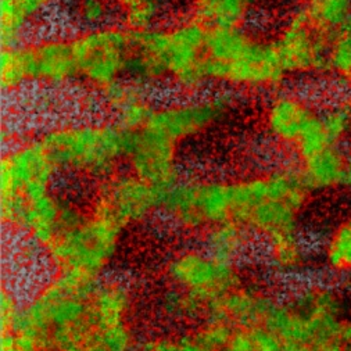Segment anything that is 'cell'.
<instances>
[{"label": "cell", "instance_id": "6da1fadb", "mask_svg": "<svg viewBox=\"0 0 351 351\" xmlns=\"http://www.w3.org/2000/svg\"><path fill=\"white\" fill-rule=\"evenodd\" d=\"M132 34L128 78L147 89L168 85L185 96L211 85L207 67L208 28L189 17Z\"/></svg>", "mask_w": 351, "mask_h": 351}, {"label": "cell", "instance_id": "7a4b0ae2", "mask_svg": "<svg viewBox=\"0 0 351 351\" xmlns=\"http://www.w3.org/2000/svg\"><path fill=\"white\" fill-rule=\"evenodd\" d=\"M211 85L246 92H278L289 78L272 39L242 28H208Z\"/></svg>", "mask_w": 351, "mask_h": 351}, {"label": "cell", "instance_id": "3957f363", "mask_svg": "<svg viewBox=\"0 0 351 351\" xmlns=\"http://www.w3.org/2000/svg\"><path fill=\"white\" fill-rule=\"evenodd\" d=\"M39 139L56 167L96 173L127 157L131 134L110 120L71 121L47 128Z\"/></svg>", "mask_w": 351, "mask_h": 351}, {"label": "cell", "instance_id": "277c9868", "mask_svg": "<svg viewBox=\"0 0 351 351\" xmlns=\"http://www.w3.org/2000/svg\"><path fill=\"white\" fill-rule=\"evenodd\" d=\"M70 36L80 84L101 96L128 80L132 34L123 24L78 29Z\"/></svg>", "mask_w": 351, "mask_h": 351}, {"label": "cell", "instance_id": "5b68a950", "mask_svg": "<svg viewBox=\"0 0 351 351\" xmlns=\"http://www.w3.org/2000/svg\"><path fill=\"white\" fill-rule=\"evenodd\" d=\"M272 42L287 77H328L330 38L314 27L300 9L283 21Z\"/></svg>", "mask_w": 351, "mask_h": 351}, {"label": "cell", "instance_id": "8992f818", "mask_svg": "<svg viewBox=\"0 0 351 351\" xmlns=\"http://www.w3.org/2000/svg\"><path fill=\"white\" fill-rule=\"evenodd\" d=\"M226 111V104L217 97L186 96L156 104L145 128L178 145L211 130Z\"/></svg>", "mask_w": 351, "mask_h": 351}, {"label": "cell", "instance_id": "52a82bcc", "mask_svg": "<svg viewBox=\"0 0 351 351\" xmlns=\"http://www.w3.org/2000/svg\"><path fill=\"white\" fill-rule=\"evenodd\" d=\"M319 114L321 108L304 95L278 90L265 103L263 127L275 143L295 152Z\"/></svg>", "mask_w": 351, "mask_h": 351}, {"label": "cell", "instance_id": "ba28073f", "mask_svg": "<svg viewBox=\"0 0 351 351\" xmlns=\"http://www.w3.org/2000/svg\"><path fill=\"white\" fill-rule=\"evenodd\" d=\"M35 85L63 89L78 82L70 35L47 34L31 39Z\"/></svg>", "mask_w": 351, "mask_h": 351}, {"label": "cell", "instance_id": "9c48e42d", "mask_svg": "<svg viewBox=\"0 0 351 351\" xmlns=\"http://www.w3.org/2000/svg\"><path fill=\"white\" fill-rule=\"evenodd\" d=\"M175 149L171 141L143 128L131 134L127 158L136 177L162 191L172 180Z\"/></svg>", "mask_w": 351, "mask_h": 351}, {"label": "cell", "instance_id": "30bf717a", "mask_svg": "<svg viewBox=\"0 0 351 351\" xmlns=\"http://www.w3.org/2000/svg\"><path fill=\"white\" fill-rule=\"evenodd\" d=\"M108 120L134 134L146 127L157 103L150 99V89L127 80L100 96Z\"/></svg>", "mask_w": 351, "mask_h": 351}, {"label": "cell", "instance_id": "8fae6325", "mask_svg": "<svg viewBox=\"0 0 351 351\" xmlns=\"http://www.w3.org/2000/svg\"><path fill=\"white\" fill-rule=\"evenodd\" d=\"M346 153L347 149L343 145H332L299 161V172L311 192L344 186Z\"/></svg>", "mask_w": 351, "mask_h": 351}, {"label": "cell", "instance_id": "7c38bea8", "mask_svg": "<svg viewBox=\"0 0 351 351\" xmlns=\"http://www.w3.org/2000/svg\"><path fill=\"white\" fill-rule=\"evenodd\" d=\"M35 85L31 39L0 50V88L3 95H17Z\"/></svg>", "mask_w": 351, "mask_h": 351}, {"label": "cell", "instance_id": "4fadbf2b", "mask_svg": "<svg viewBox=\"0 0 351 351\" xmlns=\"http://www.w3.org/2000/svg\"><path fill=\"white\" fill-rule=\"evenodd\" d=\"M254 0H189L192 16L207 28L246 27Z\"/></svg>", "mask_w": 351, "mask_h": 351}, {"label": "cell", "instance_id": "5bb4252c", "mask_svg": "<svg viewBox=\"0 0 351 351\" xmlns=\"http://www.w3.org/2000/svg\"><path fill=\"white\" fill-rule=\"evenodd\" d=\"M298 9L329 38L351 28V0H302Z\"/></svg>", "mask_w": 351, "mask_h": 351}, {"label": "cell", "instance_id": "9a60e30c", "mask_svg": "<svg viewBox=\"0 0 351 351\" xmlns=\"http://www.w3.org/2000/svg\"><path fill=\"white\" fill-rule=\"evenodd\" d=\"M324 263L337 276L351 275V214L330 232L324 246Z\"/></svg>", "mask_w": 351, "mask_h": 351}, {"label": "cell", "instance_id": "2e32d148", "mask_svg": "<svg viewBox=\"0 0 351 351\" xmlns=\"http://www.w3.org/2000/svg\"><path fill=\"white\" fill-rule=\"evenodd\" d=\"M70 16L78 29H92L112 24L119 9L112 0H71Z\"/></svg>", "mask_w": 351, "mask_h": 351}, {"label": "cell", "instance_id": "e0dca14e", "mask_svg": "<svg viewBox=\"0 0 351 351\" xmlns=\"http://www.w3.org/2000/svg\"><path fill=\"white\" fill-rule=\"evenodd\" d=\"M328 77L344 88L351 84V28L330 38L328 50Z\"/></svg>", "mask_w": 351, "mask_h": 351}, {"label": "cell", "instance_id": "ac0fdd59", "mask_svg": "<svg viewBox=\"0 0 351 351\" xmlns=\"http://www.w3.org/2000/svg\"><path fill=\"white\" fill-rule=\"evenodd\" d=\"M324 128L336 145H343L351 134V110L341 101L321 110Z\"/></svg>", "mask_w": 351, "mask_h": 351}, {"label": "cell", "instance_id": "d6986e66", "mask_svg": "<svg viewBox=\"0 0 351 351\" xmlns=\"http://www.w3.org/2000/svg\"><path fill=\"white\" fill-rule=\"evenodd\" d=\"M337 340L346 351H351V318L343 321Z\"/></svg>", "mask_w": 351, "mask_h": 351}, {"label": "cell", "instance_id": "ffe728a7", "mask_svg": "<svg viewBox=\"0 0 351 351\" xmlns=\"http://www.w3.org/2000/svg\"><path fill=\"white\" fill-rule=\"evenodd\" d=\"M114 5L117 6V9H119V13H124L132 8H135L136 5L142 3L143 0H112Z\"/></svg>", "mask_w": 351, "mask_h": 351}, {"label": "cell", "instance_id": "44dd1931", "mask_svg": "<svg viewBox=\"0 0 351 351\" xmlns=\"http://www.w3.org/2000/svg\"><path fill=\"white\" fill-rule=\"evenodd\" d=\"M344 186L351 189V147L347 149V153H346V178H344Z\"/></svg>", "mask_w": 351, "mask_h": 351}, {"label": "cell", "instance_id": "7402d4cb", "mask_svg": "<svg viewBox=\"0 0 351 351\" xmlns=\"http://www.w3.org/2000/svg\"><path fill=\"white\" fill-rule=\"evenodd\" d=\"M343 103L351 110V84L344 88V96H343Z\"/></svg>", "mask_w": 351, "mask_h": 351}, {"label": "cell", "instance_id": "603a6c76", "mask_svg": "<svg viewBox=\"0 0 351 351\" xmlns=\"http://www.w3.org/2000/svg\"><path fill=\"white\" fill-rule=\"evenodd\" d=\"M45 2L49 5L50 9H53V8H56L58 3H60L62 0H45Z\"/></svg>", "mask_w": 351, "mask_h": 351}, {"label": "cell", "instance_id": "cb8c5ba5", "mask_svg": "<svg viewBox=\"0 0 351 351\" xmlns=\"http://www.w3.org/2000/svg\"><path fill=\"white\" fill-rule=\"evenodd\" d=\"M254 2H256V0H254Z\"/></svg>", "mask_w": 351, "mask_h": 351}]
</instances>
